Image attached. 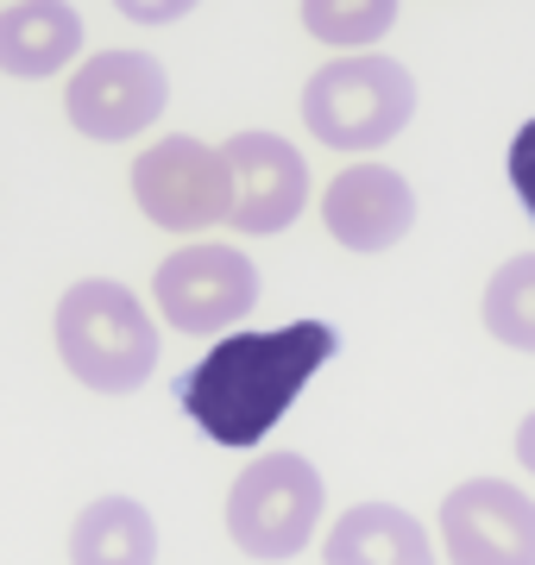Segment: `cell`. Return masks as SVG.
<instances>
[{
	"mask_svg": "<svg viewBox=\"0 0 535 565\" xmlns=\"http://www.w3.org/2000/svg\"><path fill=\"white\" fill-rule=\"evenodd\" d=\"M340 352L328 321H290L271 333H227L183 384L177 403L214 446L246 452L290 415V403L315 384V371Z\"/></svg>",
	"mask_w": 535,
	"mask_h": 565,
	"instance_id": "6da1fadb",
	"label": "cell"
},
{
	"mask_svg": "<svg viewBox=\"0 0 535 565\" xmlns=\"http://www.w3.org/2000/svg\"><path fill=\"white\" fill-rule=\"evenodd\" d=\"M63 371L95 396H133L158 371V321L114 277H83L57 296L51 315Z\"/></svg>",
	"mask_w": 535,
	"mask_h": 565,
	"instance_id": "7a4b0ae2",
	"label": "cell"
},
{
	"mask_svg": "<svg viewBox=\"0 0 535 565\" xmlns=\"http://www.w3.org/2000/svg\"><path fill=\"white\" fill-rule=\"evenodd\" d=\"M416 120V76L378 51H340L303 82V126L328 151H378Z\"/></svg>",
	"mask_w": 535,
	"mask_h": 565,
	"instance_id": "3957f363",
	"label": "cell"
},
{
	"mask_svg": "<svg viewBox=\"0 0 535 565\" xmlns=\"http://www.w3.org/2000/svg\"><path fill=\"white\" fill-rule=\"evenodd\" d=\"M322 509H328L322 471L303 452L277 446V452H259L227 490V541L246 559H265V565L296 559L315 541Z\"/></svg>",
	"mask_w": 535,
	"mask_h": 565,
	"instance_id": "277c9868",
	"label": "cell"
},
{
	"mask_svg": "<svg viewBox=\"0 0 535 565\" xmlns=\"http://www.w3.org/2000/svg\"><path fill=\"white\" fill-rule=\"evenodd\" d=\"M133 202L151 226L165 233H208V226H227V207H233V182H227L221 145H202L189 132H170V139L145 145L133 158Z\"/></svg>",
	"mask_w": 535,
	"mask_h": 565,
	"instance_id": "5b68a950",
	"label": "cell"
},
{
	"mask_svg": "<svg viewBox=\"0 0 535 565\" xmlns=\"http://www.w3.org/2000/svg\"><path fill=\"white\" fill-rule=\"evenodd\" d=\"M170 107V76L151 51H95L76 63V76L63 88V114L70 126L95 145H126L151 132Z\"/></svg>",
	"mask_w": 535,
	"mask_h": 565,
	"instance_id": "8992f818",
	"label": "cell"
},
{
	"mask_svg": "<svg viewBox=\"0 0 535 565\" xmlns=\"http://www.w3.org/2000/svg\"><path fill=\"white\" fill-rule=\"evenodd\" d=\"M151 296L158 321H170L177 333H227L259 308V264L240 245H183L158 264Z\"/></svg>",
	"mask_w": 535,
	"mask_h": 565,
	"instance_id": "52a82bcc",
	"label": "cell"
},
{
	"mask_svg": "<svg viewBox=\"0 0 535 565\" xmlns=\"http://www.w3.org/2000/svg\"><path fill=\"white\" fill-rule=\"evenodd\" d=\"M434 522L453 565H535V497L511 478L453 484Z\"/></svg>",
	"mask_w": 535,
	"mask_h": 565,
	"instance_id": "ba28073f",
	"label": "cell"
},
{
	"mask_svg": "<svg viewBox=\"0 0 535 565\" xmlns=\"http://www.w3.org/2000/svg\"><path fill=\"white\" fill-rule=\"evenodd\" d=\"M221 163H227V182H233L227 226H240L252 239L284 233L310 207V163L284 132H233L221 145Z\"/></svg>",
	"mask_w": 535,
	"mask_h": 565,
	"instance_id": "9c48e42d",
	"label": "cell"
},
{
	"mask_svg": "<svg viewBox=\"0 0 535 565\" xmlns=\"http://www.w3.org/2000/svg\"><path fill=\"white\" fill-rule=\"evenodd\" d=\"M322 226L334 233V245H347L359 258L391 252L397 239H410L416 226V189L391 163H353L322 195Z\"/></svg>",
	"mask_w": 535,
	"mask_h": 565,
	"instance_id": "30bf717a",
	"label": "cell"
},
{
	"mask_svg": "<svg viewBox=\"0 0 535 565\" xmlns=\"http://www.w3.org/2000/svg\"><path fill=\"white\" fill-rule=\"evenodd\" d=\"M83 51V13L70 0H13L0 7V70L7 76H57Z\"/></svg>",
	"mask_w": 535,
	"mask_h": 565,
	"instance_id": "8fae6325",
	"label": "cell"
},
{
	"mask_svg": "<svg viewBox=\"0 0 535 565\" xmlns=\"http://www.w3.org/2000/svg\"><path fill=\"white\" fill-rule=\"evenodd\" d=\"M322 565H434V541L403 503H353L328 527Z\"/></svg>",
	"mask_w": 535,
	"mask_h": 565,
	"instance_id": "7c38bea8",
	"label": "cell"
},
{
	"mask_svg": "<svg viewBox=\"0 0 535 565\" xmlns=\"http://www.w3.org/2000/svg\"><path fill=\"white\" fill-rule=\"evenodd\" d=\"M70 565H158V522L139 497H95L70 522Z\"/></svg>",
	"mask_w": 535,
	"mask_h": 565,
	"instance_id": "4fadbf2b",
	"label": "cell"
},
{
	"mask_svg": "<svg viewBox=\"0 0 535 565\" xmlns=\"http://www.w3.org/2000/svg\"><path fill=\"white\" fill-rule=\"evenodd\" d=\"M479 321L497 345L511 352H535V252H516L492 270L485 282V302H479Z\"/></svg>",
	"mask_w": 535,
	"mask_h": 565,
	"instance_id": "5bb4252c",
	"label": "cell"
},
{
	"mask_svg": "<svg viewBox=\"0 0 535 565\" xmlns=\"http://www.w3.org/2000/svg\"><path fill=\"white\" fill-rule=\"evenodd\" d=\"M397 25V0H303V32L334 51H371Z\"/></svg>",
	"mask_w": 535,
	"mask_h": 565,
	"instance_id": "9a60e30c",
	"label": "cell"
},
{
	"mask_svg": "<svg viewBox=\"0 0 535 565\" xmlns=\"http://www.w3.org/2000/svg\"><path fill=\"white\" fill-rule=\"evenodd\" d=\"M504 170H511V189H516V202H523V214L535 221V120L516 126L511 151H504Z\"/></svg>",
	"mask_w": 535,
	"mask_h": 565,
	"instance_id": "2e32d148",
	"label": "cell"
},
{
	"mask_svg": "<svg viewBox=\"0 0 535 565\" xmlns=\"http://www.w3.org/2000/svg\"><path fill=\"white\" fill-rule=\"evenodd\" d=\"M114 7H120L133 25H177V20H189L202 0H114Z\"/></svg>",
	"mask_w": 535,
	"mask_h": 565,
	"instance_id": "e0dca14e",
	"label": "cell"
},
{
	"mask_svg": "<svg viewBox=\"0 0 535 565\" xmlns=\"http://www.w3.org/2000/svg\"><path fill=\"white\" fill-rule=\"evenodd\" d=\"M516 465H523V471L535 478V408L523 415V422H516Z\"/></svg>",
	"mask_w": 535,
	"mask_h": 565,
	"instance_id": "ac0fdd59",
	"label": "cell"
}]
</instances>
